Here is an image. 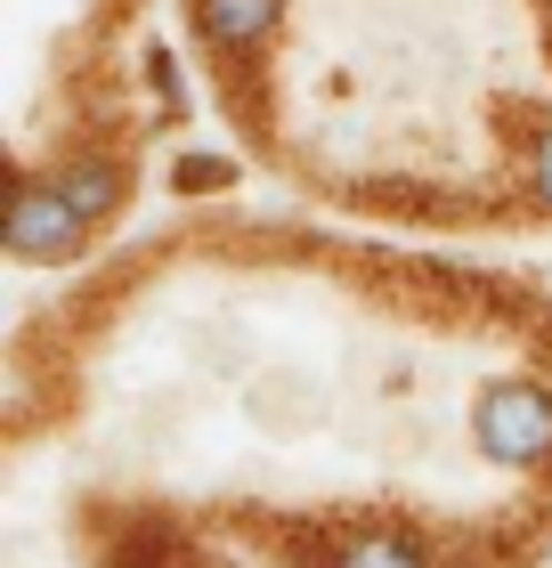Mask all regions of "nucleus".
<instances>
[{
	"label": "nucleus",
	"instance_id": "f257e3e1",
	"mask_svg": "<svg viewBox=\"0 0 552 568\" xmlns=\"http://www.w3.org/2000/svg\"><path fill=\"white\" fill-rule=\"evenodd\" d=\"M480 447L495 463H544L552 455V398L536 382H495L480 398Z\"/></svg>",
	"mask_w": 552,
	"mask_h": 568
},
{
	"label": "nucleus",
	"instance_id": "f03ea898",
	"mask_svg": "<svg viewBox=\"0 0 552 568\" xmlns=\"http://www.w3.org/2000/svg\"><path fill=\"white\" fill-rule=\"evenodd\" d=\"M73 244H82L73 203H66L58 187H33V179H24V187H17V212H9V252H17V261H66Z\"/></svg>",
	"mask_w": 552,
	"mask_h": 568
},
{
	"label": "nucleus",
	"instance_id": "7ed1b4c3",
	"mask_svg": "<svg viewBox=\"0 0 552 568\" xmlns=\"http://www.w3.org/2000/svg\"><path fill=\"white\" fill-rule=\"evenodd\" d=\"M195 17H203V33H212L220 49H252V41H269L284 0H195Z\"/></svg>",
	"mask_w": 552,
	"mask_h": 568
},
{
	"label": "nucleus",
	"instance_id": "20e7f679",
	"mask_svg": "<svg viewBox=\"0 0 552 568\" xmlns=\"http://www.w3.org/2000/svg\"><path fill=\"white\" fill-rule=\"evenodd\" d=\"M58 195L73 203V220H107L114 212V203H122V179H114V163H73L66 179H58Z\"/></svg>",
	"mask_w": 552,
	"mask_h": 568
},
{
	"label": "nucleus",
	"instance_id": "39448f33",
	"mask_svg": "<svg viewBox=\"0 0 552 568\" xmlns=\"http://www.w3.org/2000/svg\"><path fill=\"white\" fill-rule=\"evenodd\" d=\"M333 568H423V552H414L407 536H350Z\"/></svg>",
	"mask_w": 552,
	"mask_h": 568
},
{
	"label": "nucleus",
	"instance_id": "423d86ee",
	"mask_svg": "<svg viewBox=\"0 0 552 568\" xmlns=\"http://www.w3.org/2000/svg\"><path fill=\"white\" fill-rule=\"evenodd\" d=\"M529 171H536V203H552V131L536 139V154H529Z\"/></svg>",
	"mask_w": 552,
	"mask_h": 568
}]
</instances>
